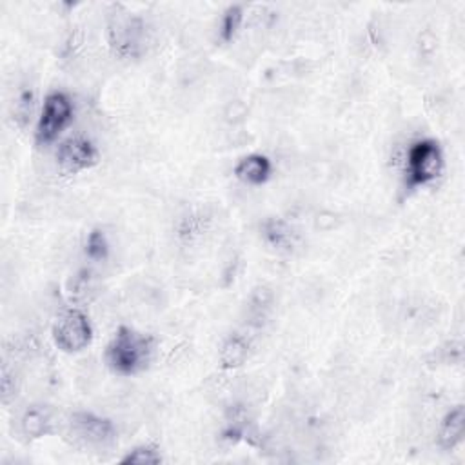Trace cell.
<instances>
[{
  "mask_svg": "<svg viewBox=\"0 0 465 465\" xmlns=\"http://www.w3.org/2000/svg\"><path fill=\"white\" fill-rule=\"evenodd\" d=\"M156 340L129 325H120L105 345V363L118 376H134L149 367L154 358Z\"/></svg>",
  "mask_w": 465,
  "mask_h": 465,
  "instance_id": "1",
  "label": "cell"
},
{
  "mask_svg": "<svg viewBox=\"0 0 465 465\" xmlns=\"http://www.w3.org/2000/svg\"><path fill=\"white\" fill-rule=\"evenodd\" d=\"M445 167L443 149L434 138H418L405 151L403 180L405 187L418 189L440 178Z\"/></svg>",
  "mask_w": 465,
  "mask_h": 465,
  "instance_id": "2",
  "label": "cell"
},
{
  "mask_svg": "<svg viewBox=\"0 0 465 465\" xmlns=\"http://www.w3.org/2000/svg\"><path fill=\"white\" fill-rule=\"evenodd\" d=\"M74 120V102L64 91H49L40 105L35 140L38 145L54 143Z\"/></svg>",
  "mask_w": 465,
  "mask_h": 465,
  "instance_id": "3",
  "label": "cell"
},
{
  "mask_svg": "<svg viewBox=\"0 0 465 465\" xmlns=\"http://www.w3.org/2000/svg\"><path fill=\"white\" fill-rule=\"evenodd\" d=\"M107 44L120 58H136L142 54L147 40L145 22L127 11H114L107 20Z\"/></svg>",
  "mask_w": 465,
  "mask_h": 465,
  "instance_id": "4",
  "label": "cell"
},
{
  "mask_svg": "<svg viewBox=\"0 0 465 465\" xmlns=\"http://www.w3.org/2000/svg\"><path fill=\"white\" fill-rule=\"evenodd\" d=\"M53 343L67 354L87 349L93 341V325L89 316L80 309L64 311L51 329Z\"/></svg>",
  "mask_w": 465,
  "mask_h": 465,
  "instance_id": "5",
  "label": "cell"
},
{
  "mask_svg": "<svg viewBox=\"0 0 465 465\" xmlns=\"http://www.w3.org/2000/svg\"><path fill=\"white\" fill-rule=\"evenodd\" d=\"M67 432L76 443L93 449L107 447L116 438L114 423L109 418L89 411L73 412L67 421Z\"/></svg>",
  "mask_w": 465,
  "mask_h": 465,
  "instance_id": "6",
  "label": "cell"
},
{
  "mask_svg": "<svg viewBox=\"0 0 465 465\" xmlns=\"http://www.w3.org/2000/svg\"><path fill=\"white\" fill-rule=\"evenodd\" d=\"M56 163L67 174H78L93 169L100 162V151L85 136H71L58 143Z\"/></svg>",
  "mask_w": 465,
  "mask_h": 465,
  "instance_id": "7",
  "label": "cell"
},
{
  "mask_svg": "<svg viewBox=\"0 0 465 465\" xmlns=\"http://www.w3.org/2000/svg\"><path fill=\"white\" fill-rule=\"evenodd\" d=\"M20 432L25 436V440L35 441L42 440L56 430V420L51 407L44 403H33L27 405L20 416Z\"/></svg>",
  "mask_w": 465,
  "mask_h": 465,
  "instance_id": "8",
  "label": "cell"
},
{
  "mask_svg": "<svg viewBox=\"0 0 465 465\" xmlns=\"http://www.w3.org/2000/svg\"><path fill=\"white\" fill-rule=\"evenodd\" d=\"M272 171H274L272 160L263 153H249L242 156L232 167V174L242 183L251 187H260L267 183L272 176Z\"/></svg>",
  "mask_w": 465,
  "mask_h": 465,
  "instance_id": "9",
  "label": "cell"
},
{
  "mask_svg": "<svg viewBox=\"0 0 465 465\" xmlns=\"http://www.w3.org/2000/svg\"><path fill=\"white\" fill-rule=\"evenodd\" d=\"M260 236L276 252H291L296 245V232L283 218H265L260 223Z\"/></svg>",
  "mask_w": 465,
  "mask_h": 465,
  "instance_id": "10",
  "label": "cell"
},
{
  "mask_svg": "<svg viewBox=\"0 0 465 465\" xmlns=\"http://www.w3.org/2000/svg\"><path fill=\"white\" fill-rule=\"evenodd\" d=\"M463 436H465V407L460 403L450 407L443 414L438 427L436 440L440 449L454 450L463 441Z\"/></svg>",
  "mask_w": 465,
  "mask_h": 465,
  "instance_id": "11",
  "label": "cell"
},
{
  "mask_svg": "<svg viewBox=\"0 0 465 465\" xmlns=\"http://www.w3.org/2000/svg\"><path fill=\"white\" fill-rule=\"evenodd\" d=\"M251 352V343L243 334H229L220 349H218V363L223 371H234L240 369L243 363H247Z\"/></svg>",
  "mask_w": 465,
  "mask_h": 465,
  "instance_id": "12",
  "label": "cell"
},
{
  "mask_svg": "<svg viewBox=\"0 0 465 465\" xmlns=\"http://www.w3.org/2000/svg\"><path fill=\"white\" fill-rule=\"evenodd\" d=\"M243 22H245V7L242 4L227 5L222 11L218 20V40L222 44H231L238 36Z\"/></svg>",
  "mask_w": 465,
  "mask_h": 465,
  "instance_id": "13",
  "label": "cell"
},
{
  "mask_svg": "<svg viewBox=\"0 0 465 465\" xmlns=\"http://www.w3.org/2000/svg\"><path fill=\"white\" fill-rule=\"evenodd\" d=\"M162 461H163V456L160 449L153 443H140L129 449L120 460V463L124 465H158Z\"/></svg>",
  "mask_w": 465,
  "mask_h": 465,
  "instance_id": "14",
  "label": "cell"
},
{
  "mask_svg": "<svg viewBox=\"0 0 465 465\" xmlns=\"http://www.w3.org/2000/svg\"><path fill=\"white\" fill-rule=\"evenodd\" d=\"M84 251H85V256L93 262H105L109 258V252H111V243H109V238L105 234L104 229H93L87 238H85V243H84Z\"/></svg>",
  "mask_w": 465,
  "mask_h": 465,
  "instance_id": "15",
  "label": "cell"
},
{
  "mask_svg": "<svg viewBox=\"0 0 465 465\" xmlns=\"http://www.w3.org/2000/svg\"><path fill=\"white\" fill-rule=\"evenodd\" d=\"M271 303H272V292H271L269 287L262 285V287H256L252 291L251 300H249V309H251V312H254L258 316H263L269 311Z\"/></svg>",
  "mask_w": 465,
  "mask_h": 465,
  "instance_id": "16",
  "label": "cell"
},
{
  "mask_svg": "<svg viewBox=\"0 0 465 465\" xmlns=\"http://www.w3.org/2000/svg\"><path fill=\"white\" fill-rule=\"evenodd\" d=\"M33 100H35V96H33V93L31 91H22L20 93V96H18V102H16V105H15V116H16V120H27V116L33 113Z\"/></svg>",
  "mask_w": 465,
  "mask_h": 465,
  "instance_id": "17",
  "label": "cell"
}]
</instances>
